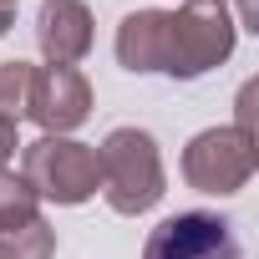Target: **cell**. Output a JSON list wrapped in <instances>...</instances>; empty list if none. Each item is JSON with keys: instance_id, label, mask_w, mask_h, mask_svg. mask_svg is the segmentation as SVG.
<instances>
[{"instance_id": "6", "label": "cell", "mask_w": 259, "mask_h": 259, "mask_svg": "<svg viewBox=\"0 0 259 259\" xmlns=\"http://www.w3.org/2000/svg\"><path fill=\"white\" fill-rule=\"evenodd\" d=\"M87 107H92V87L76 66H46V71H31V97H26V112L46 127V133H71V127L87 122Z\"/></svg>"}, {"instance_id": "5", "label": "cell", "mask_w": 259, "mask_h": 259, "mask_svg": "<svg viewBox=\"0 0 259 259\" xmlns=\"http://www.w3.org/2000/svg\"><path fill=\"white\" fill-rule=\"evenodd\" d=\"M143 259H239V239L219 213H173L148 234Z\"/></svg>"}, {"instance_id": "14", "label": "cell", "mask_w": 259, "mask_h": 259, "mask_svg": "<svg viewBox=\"0 0 259 259\" xmlns=\"http://www.w3.org/2000/svg\"><path fill=\"white\" fill-rule=\"evenodd\" d=\"M0 6H16V0H0Z\"/></svg>"}, {"instance_id": "8", "label": "cell", "mask_w": 259, "mask_h": 259, "mask_svg": "<svg viewBox=\"0 0 259 259\" xmlns=\"http://www.w3.org/2000/svg\"><path fill=\"white\" fill-rule=\"evenodd\" d=\"M56 239L41 219L21 224V229H0V259H51Z\"/></svg>"}, {"instance_id": "12", "label": "cell", "mask_w": 259, "mask_h": 259, "mask_svg": "<svg viewBox=\"0 0 259 259\" xmlns=\"http://www.w3.org/2000/svg\"><path fill=\"white\" fill-rule=\"evenodd\" d=\"M239 16H244L249 31H259V6H254V0H239Z\"/></svg>"}, {"instance_id": "7", "label": "cell", "mask_w": 259, "mask_h": 259, "mask_svg": "<svg viewBox=\"0 0 259 259\" xmlns=\"http://www.w3.org/2000/svg\"><path fill=\"white\" fill-rule=\"evenodd\" d=\"M36 41L51 66H71L92 51V16L81 0H46L36 16Z\"/></svg>"}, {"instance_id": "11", "label": "cell", "mask_w": 259, "mask_h": 259, "mask_svg": "<svg viewBox=\"0 0 259 259\" xmlns=\"http://www.w3.org/2000/svg\"><path fill=\"white\" fill-rule=\"evenodd\" d=\"M16 153V122H6L0 117V168H6V158Z\"/></svg>"}, {"instance_id": "13", "label": "cell", "mask_w": 259, "mask_h": 259, "mask_svg": "<svg viewBox=\"0 0 259 259\" xmlns=\"http://www.w3.org/2000/svg\"><path fill=\"white\" fill-rule=\"evenodd\" d=\"M11 31V6H0V36Z\"/></svg>"}, {"instance_id": "2", "label": "cell", "mask_w": 259, "mask_h": 259, "mask_svg": "<svg viewBox=\"0 0 259 259\" xmlns=\"http://www.w3.org/2000/svg\"><path fill=\"white\" fill-rule=\"evenodd\" d=\"M97 173H102V193L117 213H148L163 198L158 143L148 133H138V127H117L97 148Z\"/></svg>"}, {"instance_id": "10", "label": "cell", "mask_w": 259, "mask_h": 259, "mask_svg": "<svg viewBox=\"0 0 259 259\" xmlns=\"http://www.w3.org/2000/svg\"><path fill=\"white\" fill-rule=\"evenodd\" d=\"M31 71L26 61H0V117L16 122L26 112V97H31Z\"/></svg>"}, {"instance_id": "1", "label": "cell", "mask_w": 259, "mask_h": 259, "mask_svg": "<svg viewBox=\"0 0 259 259\" xmlns=\"http://www.w3.org/2000/svg\"><path fill=\"white\" fill-rule=\"evenodd\" d=\"M234 51V21L224 0H193V6L163 16L138 11L117 31V56L127 71H168V76H203Z\"/></svg>"}, {"instance_id": "9", "label": "cell", "mask_w": 259, "mask_h": 259, "mask_svg": "<svg viewBox=\"0 0 259 259\" xmlns=\"http://www.w3.org/2000/svg\"><path fill=\"white\" fill-rule=\"evenodd\" d=\"M31 219H41L31 183L0 168V229H21V224H31Z\"/></svg>"}, {"instance_id": "3", "label": "cell", "mask_w": 259, "mask_h": 259, "mask_svg": "<svg viewBox=\"0 0 259 259\" xmlns=\"http://www.w3.org/2000/svg\"><path fill=\"white\" fill-rule=\"evenodd\" d=\"M21 178L31 183L36 198H56V203H87L102 188L97 153L81 148V143H71V138H41V143H31Z\"/></svg>"}, {"instance_id": "4", "label": "cell", "mask_w": 259, "mask_h": 259, "mask_svg": "<svg viewBox=\"0 0 259 259\" xmlns=\"http://www.w3.org/2000/svg\"><path fill=\"white\" fill-rule=\"evenodd\" d=\"M254 173V138H249V117H239V127H213L198 133L193 148L183 153V178L198 193H234L244 188Z\"/></svg>"}]
</instances>
